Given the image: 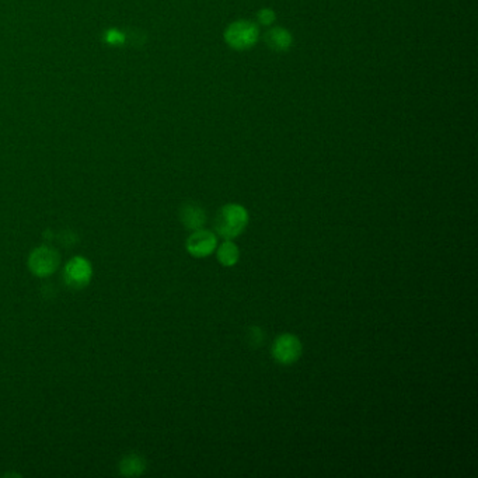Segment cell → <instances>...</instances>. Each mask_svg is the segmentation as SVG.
<instances>
[{
    "label": "cell",
    "mask_w": 478,
    "mask_h": 478,
    "mask_svg": "<svg viewBox=\"0 0 478 478\" xmlns=\"http://www.w3.org/2000/svg\"><path fill=\"white\" fill-rule=\"evenodd\" d=\"M216 257L223 267H233L239 262V247L232 240H225L219 247H216Z\"/></svg>",
    "instance_id": "9c48e42d"
},
{
    "label": "cell",
    "mask_w": 478,
    "mask_h": 478,
    "mask_svg": "<svg viewBox=\"0 0 478 478\" xmlns=\"http://www.w3.org/2000/svg\"><path fill=\"white\" fill-rule=\"evenodd\" d=\"M93 277V267L85 257H73L63 270V281L72 289L87 287Z\"/></svg>",
    "instance_id": "277c9868"
},
{
    "label": "cell",
    "mask_w": 478,
    "mask_h": 478,
    "mask_svg": "<svg viewBox=\"0 0 478 478\" xmlns=\"http://www.w3.org/2000/svg\"><path fill=\"white\" fill-rule=\"evenodd\" d=\"M265 41L270 48L278 51V52H284V51H287L292 44V36L287 33V30L278 27L267 33Z\"/></svg>",
    "instance_id": "30bf717a"
},
{
    "label": "cell",
    "mask_w": 478,
    "mask_h": 478,
    "mask_svg": "<svg viewBox=\"0 0 478 478\" xmlns=\"http://www.w3.org/2000/svg\"><path fill=\"white\" fill-rule=\"evenodd\" d=\"M59 254L55 248L49 245L37 247L28 258V267L36 277L46 278L53 274L59 265Z\"/></svg>",
    "instance_id": "3957f363"
},
{
    "label": "cell",
    "mask_w": 478,
    "mask_h": 478,
    "mask_svg": "<svg viewBox=\"0 0 478 478\" xmlns=\"http://www.w3.org/2000/svg\"><path fill=\"white\" fill-rule=\"evenodd\" d=\"M225 40L232 48H251L258 40V28L251 21L240 20L229 26L225 33Z\"/></svg>",
    "instance_id": "5b68a950"
},
{
    "label": "cell",
    "mask_w": 478,
    "mask_h": 478,
    "mask_svg": "<svg viewBox=\"0 0 478 478\" xmlns=\"http://www.w3.org/2000/svg\"><path fill=\"white\" fill-rule=\"evenodd\" d=\"M248 225V212L239 203L225 205L216 215L215 230L225 240L239 238Z\"/></svg>",
    "instance_id": "6da1fadb"
},
{
    "label": "cell",
    "mask_w": 478,
    "mask_h": 478,
    "mask_svg": "<svg viewBox=\"0 0 478 478\" xmlns=\"http://www.w3.org/2000/svg\"><path fill=\"white\" fill-rule=\"evenodd\" d=\"M180 219L181 223L190 229V230H198L202 229L206 223V213L202 209V206H199L198 203L193 202H188L186 205H183L181 211H180Z\"/></svg>",
    "instance_id": "52a82bcc"
},
{
    "label": "cell",
    "mask_w": 478,
    "mask_h": 478,
    "mask_svg": "<svg viewBox=\"0 0 478 478\" xmlns=\"http://www.w3.org/2000/svg\"><path fill=\"white\" fill-rule=\"evenodd\" d=\"M303 345L296 335L285 333L277 336L271 346V355L274 361L280 365L289 366L297 362L302 356Z\"/></svg>",
    "instance_id": "7a4b0ae2"
},
{
    "label": "cell",
    "mask_w": 478,
    "mask_h": 478,
    "mask_svg": "<svg viewBox=\"0 0 478 478\" xmlns=\"http://www.w3.org/2000/svg\"><path fill=\"white\" fill-rule=\"evenodd\" d=\"M218 247V238L213 232L198 229L187 240V251L195 258H205L213 254Z\"/></svg>",
    "instance_id": "8992f818"
},
{
    "label": "cell",
    "mask_w": 478,
    "mask_h": 478,
    "mask_svg": "<svg viewBox=\"0 0 478 478\" xmlns=\"http://www.w3.org/2000/svg\"><path fill=\"white\" fill-rule=\"evenodd\" d=\"M146 470V462L141 455L131 453L122 457L120 463V472L127 477H138Z\"/></svg>",
    "instance_id": "ba28073f"
},
{
    "label": "cell",
    "mask_w": 478,
    "mask_h": 478,
    "mask_svg": "<svg viewBox=\"0 0 478 478\" xmlns=\"http://www.w3.org/2000/svg\"><path fill=\"white\" fill-rule=\"evenodd\" d=\"M257 18H258V21H260L261 24L268 26V24H271V23L275 20V14H274L272 10H270V9H264V10L258 11Z\"/></svg>",
    "instance_id": "8fae6325"
}]
</instances>
